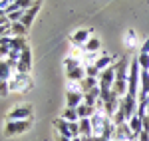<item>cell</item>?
I'll use <instances>...</instances> for the list:
<instances>
[{"label":"cell","mask_w":149,"mask_h":141,"mask_svg":"<svg viewBox=\"0 0 149 141\" xmlns=\"http://www.w3.org/2000/svg\"><path fill=\"white\" fill-rule=\"evenodd\" d=\"M32 129V119H24V121H6L4 125V135L6 137H14V135H20L26 131Z\"/></svg>","instance_id":"6da1fadb"},{"label":"cell","mask_w":149,"mask_h":141,"mask_svg":"<svg viewBox=\"0 0 149 141\" xmlns=\"http://www.w3.org/2000/svg\"><path fill=\"white\" fill-rule=\"evenodd\" d=\"M10 92H28L30 85H32V78L30 74H22V72H16L10 78Z\"/></svg>","instance_id":"7a4b0ae2"},{"label":"cell","mask_w":149,"mask_h":141,"mask_svg":"<svg viewBox=\"0 0 149 141\" xmlns=\"http://www.w3.org/2000/svg\"><path fill=\"white\" fill-rule=\"evenodd\" d=\"M119 111H121V113L125 115V119L129 121V119L137 113V97H133V95H129V94H127L125 97H121V99H119Z\"/></svg>","instance_id":"3957f363"},{"label":"cell","mask_w":149,"mask_h":141,"mask_svg":"<svg viewBox=\"0 0 149 141\" xmlns=\"http://www.w3.org/2000/svg\"><path fill=\"white\" fill-rule=\"evenodd\" d=\"M24 119H32V106H16L8 111L6 121H24Z\"/></svg>","instance_id":"277c9868"},{"label":"cell","mask_w":149,"mask_h":141,"mask_svg":"<svg viewBox=\"0 0 149 141\" xmlns=\"http://www.w3.org/2000/svg\"><path fill=\"white\" fill-rule=\"evenodd\" d=\"M115 82V66H109L107 70H103L100 74V90L102 92H111Z\"/></svg>","instance_id":"5b68a950"},{"label":"cell","mask_w":149,"mask_h":141,"mask_svg":"<svg viewBox=\"0 0 149 141\" xmlns=\"http://www.w3.org/2000/svg\"><path fill=\"white\" fill-rule=\"evenodd\" d=\"M90 38H92V28H78L74 34L70 36V42L76 48H84Z\"/></svg>","instance_id":"8992f818"},{"label":"cell","mask_w":149,"mask_h":141,"mask_svg":"<svg viewBox=\"0 0 149 141\" xmlns=\"http://www.w3.org/2000/svg\"><path fill=\"white\" fill-rule=\"evenodd\" d=\"M129 64H131V60L123 56V58H119L115 62V80H119V82H127V76H129Z\"/></svg>","instance_id":"52a82bcc"},{"label":"cell","mask_w":149,"mask_h":141,"mask_svg":"<svg viewBox=\"0 0 149 141\" xmlns=\"http://www.w3.org/2000/svg\"><path fill=\"white\" fill-rule=\"evenodd\" d=\"M32 70V52H30V46H26L20 54V62H18V72L22 74H30Z\"/></svg>","instance_id":"ba28073f"},{"label":"cell","mask_w":149,"mask_h":141,"mask_svg":"<svg viewBox=\"0 0 149 141\" xmlns=\"http://www.w3.org/2000/svg\"><path fill=\"white\" fill-rule=\"evenodd\" d=\"M66 78H68V82H78L80 83L81 80L86 78V68H84V66H78V68L66 70Z\"/></svg>","instance_id":"9c48e42d"},{"label":"cell","mask_w":149,"mask_h":141,"mask_svg":"<svg viewBox=\"0 0 149 141\" xmlns=\"http://www.w3.org/2000/svg\"><path fill=\"white\" fill-rule=\"evenodd\" d=\"M40 4H42V0H36V4H34V6H32V8H28V10L24 12L22 24L26 26V28H30V26H32V20H34L36 12H38V8H40Z\"/></svg>","instance_id":"30bf717a"},{"label":"cell","mask_w":149,"mask_h":141,"mask_svg":"<svg viewBox=\"0 0 149 141\" xmlns=\"http://www.w3.org/2000/svg\"><path fill=\"white\" fill-rule=\"evenodd\" d=\"M54 129L58 131V135H64V137H72V135H70V121H66V119L58 117L56 121H54Z\"/></svg>","instance_id":"8fae6325"},{"label":"cell","mask_w":149,"mask_h":141,"mask_svg":"<svg viewBox=\"0 0 149 141\" xmlns=\"http://www.w3.org/2000/svg\"><path fill=\"white\" fill-rule=\"evenodd\" d=\"M14 74H16V72L10 68V64H8L6 60H0V80H2V82H10V78Z\"/></svg>","instance_id":"7c38bea8"},{"label":"cell","mask_w":149,"mask_h":141,"mask_svg":"<svg viewBox=\"0 0 149 141\" xmlns=\"http://www.w3.org/2000/svg\"><path fill=\"white\" fill-rule=\"evenodd\" d=\"M127 125H129V129H131V133L135 135V139L139 137V133L143 131V119L137 117V115H133V117L127 121Z\"/></svg>","instance_id":"4fadbf2b"},{"label":"cell","mask_w":149,"mask_h":141,"mask_svg":"<svg viewBox=\"0 0 149 141\" xmlns=\"http://www.w3.org/2000/svg\"><path fill=\"white\" fill-rule=\"evenodd\" d=\"M80 137H93L92 119H80Z\"/></svg>","instance_id":"5bb4252c"},{"label":"cell","mask_w":149,"mask_h":141,"mask_svg":"<svg viewBox=\"0 0 149 141\" xmlns=\"http://www.w3.org/2000/svg\"><path fill=\"white\" fill-rule=\"evenodd\" d=\"M26 46H28V42H26V36H12L10 48L14 50V52H22Z\"/></svg>","instance_id":"9a60e30c"},{"label":"cell","mask_w":149,"mask_h":141,"mask_svg":"<svg viewBox=\"0 0 149 141\" xmlns=\"http://www.w3.org/2000/svg\"><path fill=\"white\" fill-rule=\"evenodd\" d=\"M115 62H113V58L111 56H107V54H102L100 58H97V62H95V68L100 72H103V70H107L109 66H113Z\"/></svg>","instance_id":"2e32d148"},{"label":"cell","mask_w":149,"mask_h":141,"mask_svg":"<svg viewBox=\"0 0 149 141\" xmlns=\"http://www.w3.org/2000/svg\"><path fill=\"white\" fill-rule=\"evenodd\" d=\"M80 85H81V92L88 94V92H92L93 88L100 85V80H97V78H84V80L80 82Z\"/></svg>","instance_id":"e0dca14e"},{"label":"cell","mask_w":149,"mask_h":141,"mask_svg":"<svg viewBox=\"0 0 149 141\" xmlns=\"http://www.w3.org/2000/svg\"><path fill=\"white\" fill-rule=\"evenodd\" d=\"M76 109H78V115H80V119H90L93 113H95V107H90L88 103H80Z\"/></svg>","instance_id":"ac0fdd59"},{"label":"cell","mask_w":149,"mask_h":141,"mask_svg":"<svg viewBox=\"0 0 149 141\" xmlns=\"http://www.w3.org/2000/svg\"><path fill=\"white\" fill-rule=\"evenodd\" d=\"M100 48H102V42H100V38L92 36V38L86 42V46L81 48V52H100Z\"/></svg>","instance_id":"d6986e66"},{"label":"cell","mask_w":149,"mask_h":141,"mask_svg":"<svg viewBox=\"0 0 149 141\" xmlns=\"http://www.w3.org/2000/svg\"><path fill=\"white\" fill-rule=\"evenodd\" d=\"M62 119H66V121H70V123H74V121H80L78 109H74V107H66V109L62 111Z\"/></svg>","instance_id":"ffe728a7"},{"label":"cell","mask_w":149,"mask_h":141,"mask_svg":"<svg viewBox=\"0 0 149 141\" xmlns=\"http://www.w3.org/2000/svg\"><path fill=\"white\" fill-rule=\"evenodd\" d=\"M28 28L22 22H10V36H26Z\"/></svg>","instance_id":"44dd1931"},{"label":"cell","mask_w":149,"mask_h":141,"mask_svg":"<svg viewBox=\"0 0 149 141\" xmlns=\"http://www.w3.org/2000/svg\"><path fill=\"white\" fill-rule=\"evenodd\" d=\"M86 68V78H97L100 80V74L102 72L95 68V64H88V66H84Z\"/></svg>","instance_id":"7402d4cb"},{"label":"cell","mask_w":149,"mask_h":141,"mask_svg":"<svg viewBox=\"0 0 149 141\" xmlns=\"http://www.w3.org/2000/svg\"><path fill=\"white\" fill-rule=\"evenodd\" d=\"M137 62H139V68H141V70L149 72V54H139Z\"/></svg>","instance_id":"603a6c76"},{"label":"cell","mask_w":149,"mask_h":141,"mask_svg":"<svg viewBox=\"0 0 149 141\" xmlns=\"http://www.w3.org/2000/svg\"><path fill=\"white\" fill-rule=\"evenodd\" d=\"M14 4H16L20 10L26 12L28 8H32V6H34V0H14Z\"/></svg>","instance_id":"cb8c5ba5"},{"label":"cell","mask_w":149,"mask_h":141,"mask_svg":"<svg viewBox=\"0 0 149 141\" xmlns=\"http://www.w3.org/2000/svg\"><path fill=\"white\" fill-rule=\"evenodd\" d=\"M70 135H72V139L74 137H80V121L70 123Z\"/></svg>","instance_id":"d4e9b609"},{"label":"cell","mask_w":149,"mask_h":141,"mask_svg":"<svg viewBox=\"0 0 149 141\" xmlns=\"http://www.w3.org/2000/svg\"><path fill=\"white\" fill-rule=\"evenodd\" d=\"M135 38H137V36H135V32H133V30H129V32H127V36H125V44L129 48L135 46Z\"/></svg>","instance_id":"484cf974"},{"label":"cell","mask_w":149,"mask_h":141,"mask_svg":"<svg viewBox=\"0 0 149 141\" xmlns=\"http://www.w3.org/2000/svg\"><path fill=\"white\" fill-rule=\"evenodd\" d=\"M8 94H10V83L0 80V95L4 97V95H8Z\"/></svg>","instance_id":"4316f807"},{"label":"cell","mask_w":149,"mask_h":141,"mask_svg":"<svg viewBox=\"0 0 149 141\" xmlns=\"http://www.w3.org/2000/svg\"><path fill=\"white\" fill-rule=\"evenodd\" d=\"M139 54H149V38H145V42L141 44V50H139Z\"/></svg>","instance_id":"83f0119b"},{"label":"cell","mask_w":149,"mask_h":141,"mask_svg":"<svg viewBox=\"0 0 149 141\" xmlns=\"http://www.w3.org/2000/svg\"><path fill=\"white\" fill-rule=\"evenodd\" d=\"M143 129H145V131H149V115H147L145 119H143Z\"/></svg>","instance_id":"f1b7e54d"},{"label":"cell","mask_w":149,"mask_h":141,"mask_svg":"<svg viewBox=\"0 0 149 141\" xmlns=\"http://www.w3.org/2000/svg\"><path fill=\"white\" fill-rule=\"evenodd\" d=\"M58 141H72V137H64V135H58Z\"/></svg>","instance_id":"f546056e"},{"label":"cell","mask_w":149,"mask_h":141,"mask_svg":"<svg viewBox=\"0 0 149 141\" xmlns=\"http://www.w3.org/2000/svg\"><path fill=\"white\" fill-rule=\"evenodd\" d=\"M81 141H93V137H81Z\"/></svg>","instance_id":"4dcf8cb0"},{"label":"cell","mask_w":149,"mask_h":141,"mask_svg":"<svg viewBox=\"0 0 149 141\" xmlns=\"http://www.w3.org/2000/svg\"><path fill=\"white\" fill-rule=\"evenodd\" d=\"M147 115H149V106H147Z\"/></svg>","instance_id":"1f68e13d"},{"label":"cell","mask_w":149,"mask_h":141,"mask_svg":"<svg viewBox=\"0 0 149 141\" xmlns=\"http://www.w3.org/2000/svg\"><path fill=\"white\" fill-rule=\"evenodd\" d=\"M147 97H149V95H147Z\"/></svg>","instance_id":"d6a6232c"},{"label":"cell","mask_w":149,"mask_h":141,"mask_svg":"<svg viewBox=\"0 0 149 141\" xmlns=\"http://www.w3.org/2000/svg\"><path fill=\"white\" fill-rule=\"evenodd\" d=\"M135 141H137V139H135Z\"/></svg>","instance_id":"836d02e7"}]
</instances>
